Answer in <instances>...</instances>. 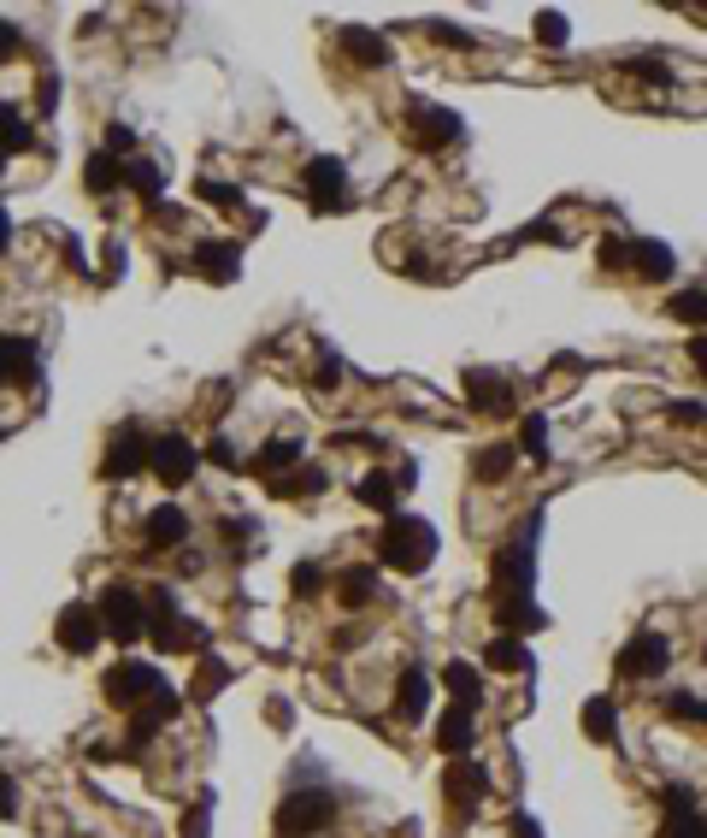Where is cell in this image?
<instances>
[{"label": "cell", "instance_id": "obj_40", "mask_svg": "<svg viewBox=\"0 0 707 838\" xmlns=\"http://www.w3.org/2000/svg\"><path fill=\"white\" fill-rule=\"evenodd\" d=\"M206 455H213L218 467H236V449H231V443H224V437H213V443H206Z\"/></svg>", "mask_w": 707, "mask_h": 838}, {"label": "cell", "instance_id": "obj_5", "mask_svg": "<svg viewBox=\"0 0 707 838\" xmlns=\"http://www.w3.org/2000/svg\"><path fill=\"white\" fill-rule=\"evenodd\" d=\"M666 667H672V644L661 632H636V638L619 649V679H636V686H643V679H661Z\"/></svg>", "mask_w": 707, "mask_h": 838}, {"label": "cell", "instance_id": "obj_26", "mask_svg": "<svg viewBox=\"0 0 707 838\" xmlns=\"http://www.w3.org/2000/svg\"><path fill=\"white\" fill-rule=\"evenodd\" d=\"M484 661L495 667V673H531V649L519 638H490Z\"/></svg>", "mask_w": 707, "mask_h": 838}, {"label": "cell", "instance_id": "obj_7", "mask_svg": "<svg viewBox=\"0 0 707 838\" xmlns=\"http://www.w3.org/2000/svg\"><path fill=\"white\" fill-rule=\"evenodd\" d=\"M336 815V803H331V792H296L278 809V832H289V838H307V832H319L324 820Z\"/></svg>", "mask_w": 707, "mask_h": 838}, {"label": "cell", "instance_id": "obj_13", "mask_svg": "<svg viewBox=\"0 0 707 838\" xmlns=\"http://www.w3.org/2000/svg\"><path fill=\"white\" fill-rule=\"evenodd\" d=\"M148 455H153V443L136 432V425H125V432H113V443H107V478H130L136 467H148Z\"/></svg>", "mask_w": 707, "mask_h": 838}, {"label": "cell", "instance_id": "obj_41", "mask_svg": "<svg viewBox=\"0 0 707 838\" xmlns=\"http://www.w3.org/2000/svg\"><path fill=\"white\" fill-rule=\"evenodd\" d=\"M689 361H696V372L707 379V331H701V337H689Z\"/></svg>", "mask_w": 707, "mask_h": 838}, {"label": "cell", "instance_id": "obj_9", "mask_svg": "<svg viewBox=\"0 0 707 838\" xmlns=\"http://www.w3.org/2000/svg\"><path fill=\"white\" fill-rule=\"evenodd\" d=\"M666 820H661V838H707V815L696 809V792L689 785H666Z\"/></svg>", "mask_w": 707, "mask_h": 838}, {"label": "cell", "instance_id": "obj_11", "mask_svg": "<svg viewBox=\"0 0 707 838\" xmlns=\"http://www.w3.org/2000/svg\"><path fill=\"white\" fill-rule=\"evenodd\" d=\"M442 797H448V809H460V815H472L478 803L490 797V779H484V767L478 762H454L442 774Z\"/></svg>", "mask_w": 707, "mask_h": 838}, {"label": "cell", "instance_id": "obj_23", "mask_svg": "<svg viewBox=\"0 0 707 838\" xmlns=\"http://www.w3.org/2000/svg\"><path fill=\"white\" fill-rule=\"evenodd\" d=\"M583 732H590L596 744H613V739H619V709H613V697H590V703H583Z\"/></svg>", "mask_w": 707, "mask_h": 838}, {"label": "cell", "instance_id": "obj_16", "mask_svg": "<svg viewBox=\"0 0 707 838\" xmlns=\"http://www.w3.org/2000/svg\"><path fill=\"white\" fill-rule=\"evenodd\" d=\"M183 538H189V515L178 502H160L142 520V543H148V550H171V543H183Z\"/></svg>", "mask_w": 707, "mask_h": 838}, {"label": "cell", "instance_id": "obj_12", "mask_svg": "<svg viewBox=\"0 0 707 838\" xmlns=\"http://www.w3.org/2000/svg\"><path fill=\"white\" fill-rule=\"evenodd\" d=\"M100 638H107V626H100V608H95V603H72V608L60 614V644H65V649H77V656H83V649H95Z\"/></svg>", "mask_w": 707, "mask_h": 838}, {"label": "cell", "instance_id": "obj_43", "mask_svg": "<svg viewBox=\"0 0 707 838\" xmlns=\"http://www.w3.org/2000/svg\"><path fill=\"white\" fill-rule=\"evenodd\" d=\"M7 236H12V225H7V213H0V248H7Z\"/></svg>", "mask_w": 707, "mask_h": 838}, {"label": "cell", "instance_id": "obj_39", "mask_svg": "<svg viewBox=\"0 0 707 838\" xmlns=\"http://www.w3.org/2000/svg\"><path fill=\"white\" fill-rule=\"evenodd\" d=\"M19 47H24V36H19V30H12V24H0V60H12V54H19Z\"/></svg>", "mask_w": 707, "mask_h": 838}, {"label": "cell", "instance_id": "obj_22", "mask_svg": "<svg viewBox=\"0 0 707 838\" xmlns=\"http://www.w3.org/2000/svg\"><path fill=\"white\" fill-rule=\"evenodd\" d=\"M437 744H442V756H465L472 750V709H448L437 721Z\"/></svg>", "mask_w": 707, "mask_h": 838}, {"label": "cell", "instance_id": "obj_10", "mask_svg": "<svg viewBox=\"0 0 707 838\" xmlns=\"http://www.w3.org/2000/svg\"><path fill=\"white\" fill-rule=\"evenodd\" d=\"M307 201H313L319 213L349 208V172H342V160H313L307 166Z\"/></svg>", "mask_w": 707, "mask_h": 838}, {"label": "cell", "instance_id": "obj_24", "mask_svg": "<svg viewBox=\"0 0 707 838\" xmlns=\"http://www.w3.org/2000/svg\"><path fill=\"white\" fill-rule=\"evenodd\" d=\"M83 190H89V195H113V190H125V166H118L113 153H95V160L83 166Z\"/></svg>", "mask_w": 707, "mask_h": 838}, {"label": "cell", "instance_id": "obj_38", "mask_svg": "<svg viewBox=\"0 0 707 838\" xmlns=\"http://www.w3.org/2000/svg\"><path fill=\"white\" fill-rule=\"evenodd\" d=\"M107 148H113V153H130V148H136V130H130V125H113V130H107Z\"/></svg>", "mask_w": 707, "mask_h": 838}, {"label": "cell", "instance_id": "obj_31", "mask_svg": "<svg viewBox=\"0 0 707 838\" xmlns=\"http://www.w3.org/2000/svg\"><path fill=\"white\" fill-rule=\"evenodd\" d=\"M125 183H130V190L142 195V201H160V190H165V172H160L153 160H130V166H125Z\"/></svg>", "mask_w": 707, "mask_h": 838}, {"label": "cell", "instance_id": "obj_4", "mask_svg": "<svg viewBox=\"0 0 707 838\" xmlns=\"http://www.w3.org/2000/svg\"><path fill=\"white\" fill-rule=\"evenodd\" d=\"M160 691H165V679L153 673L148 661H118L113 673H107V703H118V709H142V703H153Z\"/></svg>", "mask_w": 707, "mask_h": 838}, {"label": "cell", "instance_id": "obj_37", "mask_svg": "<svg viewBox=\"0 0 707 838\" xmlns=\"http://www.w3.org/2000/svg\"><path fill=\"white\" fill-rule=\"evenodd\" d=\"M319 585H324V573H319V567H307V561H301V567H296V591H301V596H313Z\"/></svg>", "mask_w": 707, "mask_h": 838}, {"label": "cell", "instance_id": "obj_25", "mask_svg": "<svg viewBox=\"0 0 707 838\" xmlns=\"http://www.w3.org/2000/svg\"><path fill=\"white\" fill-rule=\"evenodd\" d=\"M513 443H484V449H478V460H472V473L484 478V485H502V478L513 473Z\"/></svg>", "mask_w": 707, "mask_h": 838}, {"label": "cell", "instance_id": "obj_33", "mask_svg": "<svg viewBox=\"0 0 707 838\" xmlns=\"http://www.w3.org/2000/svg\"><path fill=\"white\" fill-rule=\"evenodd\" d=\"M271 490H278V496H319V490H324V473H319V467L283 473V478H271Z\"/></svg>", "mask_w": 707, "mask_h": 838}, {"label": "cell", "instance_id": "obj_27", "mask_svg": "<svg viewBox=\"0 0 707 838\" xmlns=\"http://www.w3.org/2000/svg\"><path fill=\"white\" fill-rule=\"evenodd\" d=\"M666 314L678 319V325H701V331H707V284H689V289H678V296L666 301Z\"/></svg>", "mask_w": 707, "mask_h": 838}, {"label": "cell", "instance_id": "obj_1", "mask_svg": "<svg viewBox=\"0 0 707 838\" xmlns=\"http://www.w3.org/2000/svg\"><path fill=\"white\" fill-rule=\"evenodd\" d=\"M377 561L395 573H425L437 561V532L419 515H389V526L377 532Z\"/></svg>", "mask_w": 707, "mask_h": 838}, {"label": "cell", "instance_id": "obj_42", "mask_svg": "<svg viewBox=\"0 0 707 838\" xmlns=\"http://www.w3.org/2000/svg\"><path fill=\"white\" fill-rule=\"evenodd\" d=\"M12 809H19V792H12V779L0 774V815H12Z\"/></svg>", "mask_w": 707, "mask_h": 838}, {"label": "cell", "instance_id": "obj_35", "mask_svg": "<svg viewBox=\"0 0 707 838\" xmlns=\"http://www.w3.org/2000/svg\"><path fill=\"white\" fill-rule=\"evenodd\" d=\"M537 42L566 47V19H560V12H537Z\"/></svg>", "mask_w": 707, "mask_h": 838}, {"label": "cell", "instance_id": "obj_30", "mask_svg": "<svg viewBox=\"0 0 707 838\" xmlns=\"http://www.w3.org/2000/svg\"><path fill=\"white\" fill-rule=\"evenodd\" d=\"M372 596H377V579H372L366 567H360V573H342V579H336V603H342V608H366Z\"/></svg>", "mask_w": 707, "mask_h": 838}, {"label": "cell", "instance_id": "obj_14", "mask_svg": "<svg viewBox=\"0 0 707 838\" xmlns=\"http://www.w3.org/2000/svg\"><path fill=\"white\" fill-rule=\"evenodd\" d=\"M413 142H419V148L460 142V113H448V107H413Z\"/></svg>", "mask_w": 707, "mask_h": 838}, {"label": "cell", "instance_id": "obj_19", "mask_svg": "<svg viewBox=\"0 0 707 838\" xmlns=\"http://www.w3.org/2000/svg\"><path fill=\"white\" fill-rule=\"evenodd\" d=\"M442 686L454 697V709H478V697H484V673H478L472 661H448L442 667Z\"/></svg>", "mask_w": 707, "mask_h": 838}, {"label": "cell", "instance_id": "obj_28", "mask_svg": "<svg viewBox=\"0 0 707 838\" xmlns=\"http://www.w3.org/2000/svg\"><path fill=\"white\" fill-rule=\"evenodd\" d=\"M30 142V125H24V113L12 107V100H0V166L12 160V153H19Z\"/></svg>", "mask_w": 707, "mask_h": 838}, {"label": "cell", "instance_id": "obj_2", "mask_svg": "<svg viewBox=\"0 0 707 838\" xmlns=\"http://www.w3.org/2000/svg\"><path fill=\"white\" fill-rule=\"evenodd\" d=\"M537 585V520H525V532L495 550V603H519Z\"/></svg>", "mask_w": 707, "mask_h": 838}, {"label": "cell", "instance_id": "obj_34", "mask_svg": "<svg viewBox=\"0 0 707 838\" xmlns=\"http://www.w3.org/2000/svg\"><path fill=\"white\" fill-rule=\"evenodd\" d=\"M519 449H525L531 460H548V420H543V414H525V425H519Z\"/></svg>", "mask_w": 707, "mask_h": 838}, {"label": "cell", "instance_id": "obj_32", "mask_svg": "<svg viewBox=\"0 0 707 838\" xmlns=\"http://www.w3.org/2000/svg\"><path fill=\"white\" fill-rule=\"evenodd\" d=\"M342 47H349L360 65H384V60H389V42L372 36V30H349V36H342Z\"/></svg>", "mask_w": 707, "mask_h": 838}, {"label": "cell", "instance_id": "obj_8", "mask_svg": "<svg viewBox=\"0 0 707 838\" xmlns=\"http://www.w3.org/2000/svg\"><path fill=\"white\" fill-rule=\"evenodd\" d=\"M465 402H472L478 414L507 420V414H513V384H507L495 367H465Z\"/></svg>", "mask_w": 707, "mask_h": 838}, {"label": "cell", "instance_id": "obj_36", "mask_svg": "<svg viewBox=\"0 0 707 838\" xmlns=\"http://www.w3.org/2000/svg\"><path fill=\"white\" fill-rule=\"evenodd\" d=\"M201 195L218 201V208H236V201H243V195H236V183H218V178H201Z\"/></svg>", "mask_w": 707, "mask_h": 838}, {"label": "cell", "instance_id": "obj_3", "mask_svg": "<svg viewBox=\"0 0 707 838\" xmlns=\"http://www.w3.org/2000/svg\"><path fill=\"white\" fill-rule=\"evenodd\" d=\"M95 608H100L107 638H118V644H136V638L148 632V596H136L130 585H107Z\"/></svg>", "mask_w": 707, "mask_h": 838}, {"label": "cell", "instance_id": "obj_21", "mask_svg": "<svg viewBox=\"0 0 707 838\" xmlns=\"http://www.w3.org/2000/svg\"><path fill=\"white\" fill-rule=\"evenodd\" d=\"M0 379H36V343L30 337H0Z\"/></svg>", "mask_w": 707, "mask_h": 838}, {"label": "cell", "instance_id": "obj_6", "mask_svg": "<svg viewBox=\"0 0 707 838\" xmlns=\"http://www.w3.org/2000/svg\"><path fill=\"white\" fill-rule=\"evenodd\" d=\"M148 467L165 478V485H189L201 467V455H195V443H189L183 432H165V437H153V455H148Z\"/></svg>", "mask_w": 707, "mask_h": 838}, {"label": "cell", "instance_id": "obj_18", "mask_svg": "<svg viewBox=\"0 0 707 838\" xmlns=\"http://www.w3.org/2000/svg\"><path fill=\"white\" fill-rule=\"evenodd\" d=\"M195 272H201V278H213V284H231L236 272H243V248H236V243H201L195 248Z\"/></svg>", "mask_w": 707, "mask_h": 838}, {"label": "cell", "instance_id": "obj_15", "mask_svg": "<svg viewBox=\"0 0 707 838\" xmlns=\"http://www.w3.org/2000/svg\"><path fill=\"white\" fill-rule=\"evenodd\" d=\"M631 272L643 284H666L672 272H678V254H672L666 243H654V236H636L631 243Z\"/></svg>", "mask_w": 707, "mask_h": 838}, {"label": "cell", "instance_id": "obj_20", "mask_svg": "<svg viewBox=\"0 0 707 838\" xmlns=\"http://www.w3.org/2000/svg\"><path fill=\"white\" fill-rule=\"evenodd\" d=\"M425 709H430V679L419 673V667H407L401 686H395V714H401V721H419Z\"/></svg>", "mask_w": 707, "mask_h": 838}, {"label": "cell", "instance_id": "obj_29", "mask_svg": "<svg viewBox=\"0 0 707 838\" xmlns=\"http://www.w3.org/2000/svg\"><path fill=\"white\" fill-rule=\"evenodd\" d=\"M296 460H301V443H296V437H271L266 449H260V460H254V473L283 478V467H296Z\"/></svg>", "mask_w": 707, "mask_h": 838}, {"label": "cell", "instance_id": "obj_17", "mask_svg": "<svg viewBox=\"0 0 707 838\" xmlns=\"http://www.w3.org/2000/svg\"><path fill=\"white\" fill-rule=\"evenodd\" d=\"M401 485H413V467H401V478H395V473H366V478L354 485V502L395 515V502H401Z\"/></svg>", "mask_w": 707, "mask_h": 838}]
</instances>
